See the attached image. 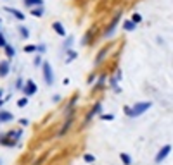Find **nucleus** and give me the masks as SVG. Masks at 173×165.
I'll list each match as a JSON object with an SVG mask.
<instances>
[{"label": "nucleus", "mask_w": 173, "mask_h": 165, "mask_svg": "<svg viewBox=\"0 0 173 165\" xmlns=\"http://www.w3.org/2000/svg\"><path fill=\"white\" fill-rule=\"evenodd\" d=\"M14 119L12 112H7V110H0V124H4V122H9Z\"/></svg>", "instance_id": "nucleus-12"}, {"label": "nucleus", "mask_w": 173, "mask_h": 165, "mask_svg": "<svg viewBox=\"0 0 173 165\" xmlns=\"http://www.w3.org/2000/svg\"><path fill=\"white\" fill-rule=\"evenodd\" d=\"M0 144H4V146H9V148H12L14 146V141H11V138L7 136V132L5 134H0Z\"/></svg>", "instance_id": "nucleus-13"}, {"label": "nucleus", "mask_w": 173, "mask_h": 165, "mask_svg": "<svg viewBox=\"0 0 173 165\" xmlns=\"http://www.w3.org/2000/svg\"><path fill=\"white\" fill-rule=\"evenodd\" d=\"M24 52H26V53H33V52H37V45H26V47H24Z\"/></svg>", "instance_id": "nucleus-27"}, {"label": "nucleus", "mask_w": 173, "mask_h": 165, "mask_svg": "<svg viewBox=\"0 0 173 165\" xmlns=\"http://www.w3.org/2000/svg\"><path fill=\"white\" fill-rule=\"evenodd\" d=\"M42 74H43V79H45L47 86H52L54 85V71H52V66L49 62H43L42 66Z\"/></svg>", "instance_id": "nucleus-2"}, {"label": "nucleus", "mask_w": 173, "mask_h": 165, "mask_svg": "<svg viewBox=\"0 0 173 165\" xmlns=\"http://www.w3.org/2000/svg\"><path fill=\"white\" fill-rule=\"evenodd\" d=\"M101 119H102V121H113L114 114H101Z\"/></svg>", "instance_id": "nucleus-28"}, {"label": "nucleus", "mask_w": 173, "mask_h": 165, "mask_svg": "<svg viewBox=\"0 0 173 165\" xmlns=\"http://www.w3.org/2000/svg\"><path fill=\"white\" fill-rule=\"evenodd\" d=\"M106 55H107V48H102V50L97 53V57H95V64H101L102 60H104Z\"/></svg>", "instance_id": "nucleus-18"}, {"label": "nucleus", "mask_w": 173, "mask_h": 165, "mask_svg": "<svg viewBox=\"0 0 173 165\" xmlns=\"http://www.w3.org/2000/svg\"><path fill=\"white\" fill-rule=\"evenodd\" d=\"M151 107H152V103H151V102H137L135 105H132V108H130V114H128L126 117H130V119L140 117L142 114H146Z\"/></svg>", "instance_id": "nucleus-1"}, {"label": "nucleus", "mask_w": 173, "mask_h": 165, "mask_svg": "<svg viewBox=\"0 0 173 165\" xmlns=\"http://www.w3.org/2000/svg\"><path fill=\"white\" fill-rule=\"evenodd\" d=\"M52 30L56 31L59 36H66V28L62 26V22H59V21H56V22H52Z\"/></svg>", "instance_id": "nucleus-10"}, {"label": "nucleus", "mask_w": 173, "mask_h": 165, "mask_svg": "<svg viewBox=\"0 0 173 165\" xmlns=\"http://www.w3.org/2000/svg\"><path fill=\"white\" fill-rule=\"evenodd\" d=\"M73 121H75V114H71V115H66V121L62 122V126H61L59 132H57V136H59V138L66 136V132H68V131H69V127L73 126Z\"/></svg>", "instance_id": "nucleus-4"}, {"label": "nucleus", "mask_w": 173, "mask_h": 165, "mask_svg": "<svg viewBox=\"0 0 173 165\" xmlns=\"http://www.w3.org/2000/svg\"><path fill=\"white\" fill-rule=\"evenodd\" d=\"M4 50H5V55H7V59H9V60H11L12 57L16 55V50H14V47H12V45H7Z\"/></svg>", "instance_id": "nucleus-19"}, {"label": "nucleus", "mask_w": 173, "mask_h": 165, "mask_svg": "<svg viewBox=\"0 0 173 165\" xmlns=\"http://www.w3.org/2000/svg\"><path fill=\"white\" fill-rule=\"evenodd\" d=\"M83 160H85L86 163H94L95 157H94V155H90V153H85V155H83Z\"/></svg>", "instance_id": "nucleus-25"}, {"label": "nucleus", "mask_w": 173, "mask_h": 165, "mask_svg": "<svg viewBox=\"0 0 173 165\" xmlns=\"http://www.w3.org/2000/svg\"><path fill=\"white\" fill-rule=\"evenodd\" d=\"M66 55H68V57H66V64H69V62H73V60L78 57V52H75L73 48H69V50H66Z\"/></svg>", "instance_id": "nucleus-15"}, {"label": "nucleus", "mask_w": 173, "mask_h": 165, "mask_svg": "<svg viewBox=\"0 0 173 165\" xmlns=\"http://www.w3.org/2000/svg\"><path fill=\"white\" fill-rule=\"evenodd\" d=\"M95 81V74H92L90 77H88V79H86V83H88V85H92V83H94Z\"/></svg>", "instance_id": "nucleus-34"}, {"label": "nucleus", "mask_w": 173, "mask_h": 165, "mask_svg": "<svg viewBox=\"0 0 173 165\" xmlns=\"http://www.w3.org/2000/svg\"><path fill=\"white\" fill-rule=\"evenodd\" d=\"M135 28H137V24L132 21V19H130V21H125V22H123V30H125V31H133Z\"/></svg>", "instance_id": "nucleus-16"}, {"label": "nucleus", "mask_w": 173, "mask_h": 165, "mask_svg": "<svg viewBox=\"0 0 173 165\" xmlns=\"http://www.w3.org/2000/svg\"><path fill=\"white\" fill-rule=\"evenodd\" d=\"M45 50H47V45H43V43L37 45V52H38V53H43Z\"/></svg>", "instance_id": "nucleus-31"}, {"label": "nucleus", "mask_w": 173, "mask_h": 165, "mask_svg": "<svg viewBox=\"0 0 173 165\" xmlns=\"http://www.w3.org/2000/svg\"><path fill=\"white\" fill-rule=\"evenodd\" d=\"M4 11L5 12H9V14H12L17 21H24V14L21 11H17V9H14V7H4Z\"/></svg>", "instance_id": "nucleus-9"}, {"label": "nucleus", "mask_w": 173, "mask_h": 165, "mask_svg": "<svg viewBox=\"0 0 173 165\" xmlns=\"http://www.w3.org/2000/svg\"><path fill=\"white\" fill-rule=\"evenodd\" d=\"M17 30H19V34H21V36H23L24 40H28V38H30V31H28L26 26H19Z\"/></svg>", "instance_id": "nucleus-21"}, {"label": "nucleus", "mask_w": 173, "mask_h": 165, "mask_svg": "<svg viewBox=\"0 0 173 165\" xmlns=\"http://www.w3.org/2000/svg\"><path fill=\"white\" fill-rule=\"evenodd\" d=\"M73 41H75V38L68 36V40L64 41V48H66V50H69V48H71V45H73Z\"/></svg>", "instance_id": "nucleus-26"}, {"label": "nucleus", "mask_w": 173, "mask_h": 165, "mask_svg": "<svg viewBox=\"0 0 173 165\" xmlns=\"http://www.w3.org/2000/svg\"><path fill=\"white\" fill-rule=\"evenodd\" d=\"M2 95H4V91H2V89H0V100H2Z\"/></svg>", "instance_id": "nucleus-36"}, {"label": "nucleus", "mask_w": 173, "mask_h": 165, "mask_svg": "<svg viewBox=\"0 0 173 165\" xmlns=\"http://www.w3.org/2000/svg\"><path fill=\"white\" fill-rule=\"evenodd\" d=\"M43 5H42V7H35L33 11H31V16H35V17H42V16H43Z\"/></svg>", "instance_id": "nucleus-22"}, {"label": "nucleus", "mask_w": 173, "mask_h": 165, "mask_svg": "<svg viewBox=\"0 0 173 165\" xmlns=\"http://www.w3.org/2000/svg\"><path fill=\"white\" fill-rule=\"evenodd\" d=\"M120 19H121V12H118V14L113 17V21L109 22V26H107V30L104 31V36H106V38H107V36H111V34L114 33V30H116V26H118V22H120Z\"/></svg>", "instance_id": "nucleus-7"}, {"label": "nucleus", "mask_w": 173, "mask_h": 165, "mask_svg": "<svg viewBox=\"0 0 173 165\" xmlns=\"http://www.w3.org/2000/svg\"><path fill=\"white\" fill-rule=\"evenodd\" d=\"M101 114H102V105L97 102V103H95V105L92 107L90 110H88V114L85 115V119H83V126H86V124H88V122L92 121V119L95 117V115H101Z\"/></svg>", "instance_id": "nucleus-3"}, {"label": "nucleus", "mask_w": 173, "mask_h": 165, "mask_svg": "<svg viewBox=\"0 0 173 165\" xmlns=\"http://www.w3.org/2000/svg\"><path fill=\"white\" fill-rule=\"evenodd\" d=\"M132 21L135 22V24H139V22H142V16H140V14H137V12H135V14L132 16Z\"/></svg>", "instance_id": "nucleus-29"}, {"label": "nucleus", "mask_w": 173, "mask_h": 165, "mask_svg": "<svg viewBox=\"0 0 173 165\" xmlns=\"http://www.w3.org/2000/svg\"><path fill=\"white\" fill-rule=\"evenodd\" d=\"M11 72V60H2L0 62V77H7Z\"/></svg>", "instance_id": "nucleus-8"}, {"label": "nucleus", "mask_w": 173, "mask_h": 165, "mask_svg": "<svg viewBox=\"0 0 173 165\" xmlns=\"http://www.w3.org/2000/svg\"><path fill=\"white\" fill-rule=\"evenodd\" d=\"M0 165H2V160H0Z\"/></svg>", "instance_id": "nucleus-37"}, {"label": "nucleus", "mask_w": 173, "mask_h": 165, "mask_svg": "<svg viewBox=\"0 0 173 165\" xmlns=\"http://www.w3.org/2000/svg\"><path fill=\"white\" fill-rule=\"evenodd\" d=\"M21 91H23L24 96H33L35 93L38 91V88H37V85L33 83V79H28L26 83H24V86H23V89H21Z\"/></svg>", "instance_id": "nucleus-6"}, {"label": "nucleus", "mask_w": 173, "mask_h": 165, "mask_svg": "<svg viewBox=\"0 0 173 165\" xmlns=\"http://www.w3.org/2000/svg\"><path fill=\"white\" fill-rule=\"evenodd\" d=\"M19 124L23 126V127H26V126L30 124V121H28V119H24V117H23V119H19Z\"/></svg>", "instance_id": "nucleus-33"}, {"label": "nucleus", "mask_w": 173, "mask_h": 165, "mask_svg": "<svg viewBox=\"0 0 173 165\" xmlns=\"http://www.w3.org/2000/svg\"><path fill=\"white\" fill-rule=\"evenodd\" d=\"M52 100H54V102H56V103H57V102H61V96H59V95H56V96H54V98H52Z\"/></svg>", "instance_id": "nucleus-35"}, {"label": "nucleus", "mask_w": 173, "mask_h": 165, "mask_svg": "<svg viewBox=\"0 0 173 165\" xmlns=\"http://www.w3.org/2000/svg\"><path fill=\"white\" fill-rule=\"evenodd\" d=\"M7 136L11 138V141H14V143L17 144V143H19V140H21V136H23V131H21V129H16V131L7 132Z\"/></svg>", "instance_id": "nucleus-11"}, {"label": "nucleus", "mask_w": 173, "mask_h": 165, "mask_svg": "<svg viewBox=\"0 0 173 165\" xmlns=\"http://www.w3.org/2000/svg\"><path fill=\"white\" fill-rule=\"evenodd\" d=\"M43 62H45V60L42 59V55H40V53H38L37 57L33 59V66H35V67H42V66H43Z\"/></svg>", "instance_id": "nucleus-23"}, {"label": "nucleus", "mask_w": 173, "mask_h": 165, "mask_svg": "<svg viewBox=\"0 0 173 165\" xmlns=\"http://www.w3.org/2000/svg\"><path fill=\"white\" fill-rule=\"evenodd\" d=\"M26 7H42L43 5V0H23Z\"/></svg>", "instance_id": "nucleus-14"}, {"label": "nucleus", "mask_w": 173, "mask_h": 165, "mask_svg": "<svg viewBox=\"0 0 173 165\" xmlns=\"http://www.w3.org/2000/svg\"><path fill=\"white\" fill-rule=\"evenodd\" d=\"M120 158L123 162V165H132V157L128 153H120Z\"/></svg>", "instance_id": "nucleus-20"}, {"label": "nucleus", "mask_w": 173, "mask_h": 165, "mask_svg": "<svg viewBox=\"0 0 173 165\" xmlns=\"http://www.w3.org/2000/svg\"><path fill=\"white\" fill-rule=\"evenodd\" d=\"M26 105H28V96H23V98L17 100V107H19V108H24Z\"/></svg>", "instance_id": "nucleus-24"}, {"label": "nucleus", "mask_w": 173, "mask_h": 165, "mask_svg": "<svg viewBox=\"0 0 173 165\" xmlns=\"http://www.w3.org/2000/svg\"><path fill=\"white\" fill-rule=\"evenodd\" d=\"M104 85H106V76H101V77L97 79V83L94 85V91H97V89L104 88Z\"/></svg>", "instance_id": "nucleus-17"}, {"label": "nucleus", "mask_w": 173, "mask_h": 165, "mask_svg": "<svg viewBox=\"0 0 173 165\" xmlns=\"http://www.w3.org/2000/svg\"><path fill=\"white\" fill-rule=\"evenodd\" d=\"M171 153V144H165V146L161 148V150L156 153V157H154V163H161L163 160H166V157Z\"/></svg>", "instance_id": "nucleus-5"}, {"label": "nucleus", "mask_w": 173, "mask_h": 165, "mask_svg": "<svg viewBox=\"0 0 173 165\" xmlns=\"http://www.w3.org/2000/svg\"><path fill=\"white\" fill-rule=\"evenodd\" d=\"M23 77H17V79H16V88L17 89H23Z\"/></svg>", "instance_id": "nucleus-32"}, {"label": "nucleus", "mask_w": 173, "mask_h": 165, "mask_svg": "<svg viewBox=\"0 0 173 165\" xmlns=\"http://www.w3.org/2000/svg\"><path fill=\"white\" fill-rule=\"evenodd\" d=\"M7 45H9V43H7V40H5V36L0 33V48H5Z\"/></svg>", "instance_id": "nucleus-30"}]
</instances>
